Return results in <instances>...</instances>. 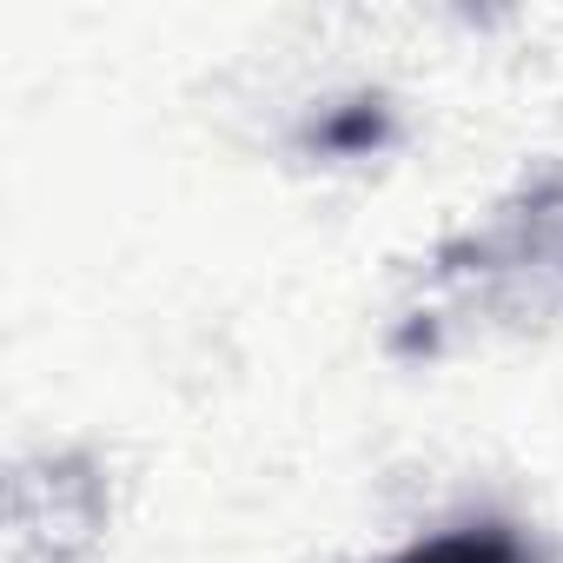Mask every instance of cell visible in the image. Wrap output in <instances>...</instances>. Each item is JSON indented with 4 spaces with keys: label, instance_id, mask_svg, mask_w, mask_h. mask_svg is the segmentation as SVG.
Masks as SVG:
<instances>
[{
    "label": "cell",
    "instance_id": "6da1fadb",
    "mask_svg": "<svg viewBox=\"0 0 563 563\" xmlns=\"http://www.w3.org/2000/svg\"><path fill=\"white\" fill-rule=\"evenodd\" d=\"M438 265V292L464 299L471 312H504L517 325L563 312V166L530 173L490 212V225L457 239Z\"/></svg>",
    "mask_w": 563,
    "mask_h": 563
},
{
    "label": "cell",
    "instance_id": "7a4b0ae2",
    "mask_svg": "<svg viewBox=\"0 0 563 563\" xmlns=\"http://www.w3.org/2000/svg\"><path fill=\"white\" fill-rule=\"evenodd\" d=\"M391 563H537L530 543L504 523H464V530H444V537H424L411 543L405 556Z\"/></svg>",
    "mask_w": 563,
    "mask_h": 563
}]
</instances>
